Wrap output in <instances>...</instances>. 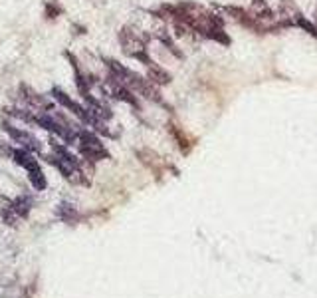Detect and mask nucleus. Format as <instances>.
I'll return each instance as SVG.
<instances>
[{"label": "nucleus", "instance_id": "0eeeda50", "mask_svg": "<svg viewBox=\"0 0 317 298\" xmlns=\"http://www.w3.org/2000/svg\"><path fill=\"white\" fill-rule=\"evenodd\" d=\"M72 30H74V34H76V36H81V34H85V30H87V28H85V26H81V24H74V26H72Z\"/></svg>", "mask_w": 317, "mask_h": 298}, {"label": "nucleus", "instance_id": "39448f33", "mask_svg": "<svg viewBox=\"0 0 317 298\" xmlns=\"http://www.w3.org/2000/svg\"><path fill=\"white\" fill-rule=\"evenodd\" d=\"M12 209L16 211V215H18L20 219H24V217H28L30 209H32V199L26 197V195H20L18 199L12 201Z\"/></svg>", "mask_w": 317, "mask_h": 298}, {"label": "nucleus", "instance_id": "f03ea898", "mask_svg": "<svg viewBox=\"0 0 317 298\" xmlns=\"http://www.w3.org/2000/svg\"><path fill=\"white\" fill-rule=\"evenodd\" d=\"M12 159H14L16 165H20L22 169H26V171L34 169L36 165H40L38 159H36V153L28 151V149H24V147H16V149H12Z\"/></svg>", "mask_w": 317, "mask_h": 298}, {"label": "nucleus", "instance_id": "20e7f679", "mask_svg": "<svg viewBox=\"0 0 317 298\" xmlns=\"http://www.w3.org/2000/svg\"><path fill=\"white\" fill-rule=\"evenodd\" d=\"M28 173V179H30V183H32V187L36 189V191H44L46 187H48V181H46V175H44V171L40 165H36L34 169L26 171Z\"/></svg>", "mask_w": 317, "mask_h": 298}, {"label": "nucleus", "instance_id": "7ed1b4c3", "mask_svg": "<svg viewBox=\"0 0 317 298\" xmlns=\"http://www.w3.org/2000/svg\"><path fill=\"white\" fill-rule=\"evenodd\" d=\"M60 16H64V6L58 0H46L44 4V20H58Z\"/></svg>", "mask_w": 317, "mask_h": 298}, {"label": "nucleus", "instance_id": "f257e3e1", "mask_svg": "<svg viewBox=\"0 0 317 298\" xmlns=\"http://www.w3.org/2000/svg\"><path fill=\"white\" fill-rule=\"evenodd\" d=\"M149 82H153L155 85H169L171 84V80H173V76L161 66L157 62H151L149 66H147V76H145Z\"/></svg>", "mask_w": 317, "mask_h": 298}, {"label": "nucleus", "instance_id": "423d86ee", "mask_svg": "<svg viewBox=\"0 0 317 298\" xmlns=\"http://www.w3.org/2000/svg\"><path fill=\"white\" fill-rule=\"evenodd\" d=\"M169 131L173 133V137L177 139V143H179V147H181V151L183 153H189V149H191V141H189V137L185 135V131L181 128H177V126H169Z\"/></svg>", "mask_w": 317, "mask_h": 298}]
</instances>
